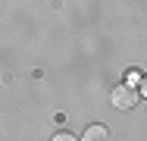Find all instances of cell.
Returning <instances> with one entry per match:
<instances>
[{
	"instance_id": "3",
	"label": "cell",
	"mask_w": 147,
	"mask_h": 141,
	"mask_svg": "<svg viewBox=\"0 0 147 141\" xmlns=\"http://www.w3.org/2000/svg\"><path fill=\"white\" fill-rule=\"evenodd\" d=\"M53 141H78V138L69 135V132H59V135H53Z\"/></svg>"
},
{
	"instance_id": "1",
	"label": "cell",
	"mask_w": 147,
	"mask_h": 141,
	"mask_svg": "<svg viewBox=\"0 0 147 141\" xmlns=\"http://www.w3.org/2000/svg\"><path fill=\"white\" fill-rule=\"evenodd\" d=\"M113 107L116 110H131V107H138V100H141V91L138 88H128V85H119L116 91H113Z\"/></svg>"
},
{
	"instance_id": "2",
	"label": "cell",
	"mask_w": 147,
	"mask_h": 141,
	"mask_svg": "<svg viewBox=\"0 0 147 141\" xmlns=\"http://www.w3.org/2000/svg\"><path fill=\"white\" fill-rule=\"evenodd\" d=\"M82 141H110V129L107 125H88L85 129V135H82Z\"/></svg>"
}]
</instances>
